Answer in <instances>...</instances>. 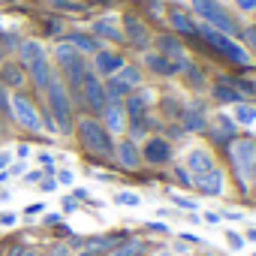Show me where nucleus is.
Here are the masks:
<instances>
[{
    "label": "nucleus",
    "mask_w": 256,
    "mask_h": 256,
    "mask_svg": "<svg viewBox=\"0 0 256 256\" xmlns=\"http://www.w3.org/2000/svg\"><path fill=\"white\" fill-rule=\"evenodd\" d=\"M78 139H82L84 151H90V154H96V157H112V154H114V145H112L108 130H106L100 120H94V118H84V120L78 124Z\"/></svg>",
    "instance_id": "1"
},
{
    "label": "nucleus",
    "mask_w": 256,
    "mask_h": 256,
    "mask_svg": "<svg viewBox=\"0 0 256 256\" xmlns=\"http://www.w3.org/2000/svg\"><path fill=\"white\" fill-rule=\"evenodd\" d=\"M46 94H48V102H52V114H54V124H58V133H70L72 130V106H70V94L64 88L60 78H48L46 84Z\"/></svg>",
    "instance_id": "2"
},
{
    "label": "nucleus",
    "mask_w": 256,
    "mask_h": 256,
    "mask_svg": "<svg viewBox=\"0 0 256 256\" xmlns=\"http://www.w3.org/2000/svg\"><path fill=\"white\" fill-rule=\"evenodd\" d=\"M18 54H22L24 66L30 70L34 82H36L40 88H46V84H48V78H52V70H48V58H46L42 42H36V40H24V42L18 46Z\"/></svg>",
    "instance_id": "3"
},
{
    "label": "nucleus",
    "mask_w": 256,
    "mask_h": 256,
    "mask_svg": "<svg viewBox=\"0 0 256 256\" xmlns=\"http://www.w3.org/2000/svg\"><path fill=\"white\" fill-rule=\"evenodd\" d=\"M199 36H202L211 48H217L220 54H226L232 64H238V66H247V64H250V52H247L244 46H238L232 36H223L220 30H214V28H208V24L199 28Z\"/></svg>",
    "instance_id": "4"
},
{
    "label": "nucleus",
    "mask_w": 256,
    "mask_h": 256,
    "mask_svg": "<svg viewBox=\"0 0 256 256\" xmlns=\"http://www.w3.org/2000/svg\"><path fill=\"white\" fill-rule=\"evenodd\" d=\"M232 163L238 169V181H256V142L253 139H235L232 142Z\"/></svg>",
    "instance_id": "5"
},
{
    "label": "nucleus",
    "mask_w": 256,
    "mask_h": 256,
    "mask_svg": "<svg viewBox=\"0 0 256 256\" xmlns=\"http://www.w3.org/2000/svg\"><path fill=\"white\" fill-rule=\"evenodd\" d=\"M58 64H60V70L66 72V78H70V84H76V88H82V82H84V76H88V64H84V54L82 52H76L70 42H58Z\"/></svg>",
    "instance_id": "6"
},
{
    "label": "nucleus",
    "mask_w": 256,
    "mask_h": 256,
    "mask_svg": "<svg viewBox=\"0 0 256 256\" xmlns=\"http://www.w3.org/2000/svg\"><path fill=\"white\" fill-rule=\"evenodd\" d=\"M82 100H84V106L94 108V112H102V108L108 106V100H106V88H102V82H100L94 72H88L84 82H82Z\"/></svg>",
    "instance_id": "7"
},
{
    "label": "nucleus",
    "mask_w": 256,
    "mask_h": 256,
    "mask_svg": "<svg viewBox=\"0 0 256 256\" xmlns=\"http://www.w3.org/2000/svg\"><path fill=\"white\" fill-rule=\"evenodd\" d=\"M12 114H16V120H18L22 126H28V130H34V133L42 126L40 112H36V106H34L28 96H16V100H12Z\"/></svg>",
    "instance_id": "8"
},
{
    "label": "nucleus",
    "mask_w": 256,
    "mask_h": 256,
    "mask_svg": "<svg viewBox=\"0 0 256 256\" xmlns=\"http://www.w3.org/2000/svg\"><path fill=\"white\" fill-rule=\"evenodd\" d=\"M145 60H148V66H151L157 76H163V78L178 76V72L184 70V64H187V60H172V58H166V54H148Z\"/></svg>",
    "instance_id": "9"
},
{
    "label": "nucleus",
    "mask_w": 256,
    "mask_h": 256,
    "mask_svg": "<svg viewBox=\"0 0 256 256\" xmlns=\"http://www.w3.org/2000/svg\"><path fill=\"white\" fill-rule=\"evenodd\" d=\"M187 166H190L193 178H199V175L211 172L217 163H214V157H211V151H208V148H193V151L187 154Z\"/></svg>",
    "instance_id": "10"
},
{
    "label": "nucleus",
    "mask_w": 256,
    "mask_h": 256,
    "mask_svg": "<svg viewBox=\"0 0 256 256\" xmlns=\"http://www.w3.org/2000/svg\"><path fill=\"white\" fill-rule=\"evenodd\" d=\"M145 160L154 163V166L169 163V160H172V145H169L166 139H151V142H145Z\"/></svg>",
    "instance_id": "11"
},
{
    "label": "nucleus",
    "mask_w": 256,
    "mask_h": 256,
    "mask_svg": "<svg viewBox=\"0 0 256 256\" xmlns=\"http://www.w3.org/2000/svg\"><path fill=\"white\" fill-rule=\"evenodd\" d=\"M193 184L205 193V196H220L223 193V172L214 166L211 172H205V175H199V178H193Z\"/></svg>",
    "instance_id": "12"
},
{
    "label": "nucleus",
    "mask_w": 256,
    "mask_h": 256,
    "mask_svg": "<svg viewBox=\"0 0 256 256\" xmlns=\"http://www.w3.org/2000/svg\"><path fill=\"white\" fill-rule=\"evenodd\" d=\"M102 118H106V130L108 133H124V126H126V112L120 102H108L102 108Z\"/></svg>",
    "instance_id": "13"
},
{
    "label": "nucleus",
    "mask_w": 256,
    "mask_h": 256,
    "mask_svg": "<svg viewBox=\"0 0 256 256\" xmlns=\"http://www.w3.org/2000/svg\"><path fill=\"white\" fill-rule=\"evenodd\" d=\"M120 66H124V58L120 54H114V52H96V72L100 76L112 78L114 72H120Z\"/></svg>",
    "instance_id": "14"
},
{
    "label": "nucleus",
    "mask_w": 256,
    "mask_h": 256,
    "mask_svg": "<svg viewBox=\"0 0 256 256\" xmlns=\"http://www.w3.org/2000/svg\"><path fill=\"white\" fill-rule=\"evenodd\" d=\"M169 24H172V30H178V34H184V36L199 34V24L193 22V16H187V12H181V10H172V12H169Z\"/></svg>",
    "instance_id": "15"
},
{
    "label": "nucleus",
    "mask_w": 256,
    "mask_h": 256,
    "mask_svg": "<svg viewBox=\"0 0 256 256\" xmlns=\"http://www.w3.org/2000/svg\"><path fill=\"white\" fill-rule=\"evenodd\" d=\"M211 96H214L217 102H223V106H238V102H244V96H241V94H238L226 78H223L220 84H214V88H211Z\"/></svg>",
    "instance_id": "16"
},
{
    "label": "nucleus",
    "mask_w": 256,
    "mask_h": 256,
    "mask_svg": "<svg viewBox=\"0 0 256 256\" xmlns=\"http://www.w3.org/2000/svg\"><path fill=\"white\" fill-rule=\"evenodd\" d=\"M118 160H120V166L124 169H139V163H142V154H139V148L126 139V142H120L118 145Z\"/></svg>",
    "instance_id": "17"
},
{
    "label": "nucleus",
    "mask_w": 256,
    "mask_h": 256,
    "mask_svg": "<svg viewBox=\"0 0 256 256\" xmlns=\"http://www.w3.org/2000/svg\"><path fill=\"white\" fill-rule=\"evenodd\" d=\"M148 102H151V94L145 90V94H133L130 100H126V114H130L133 120H139V118H145V112H148Z\"/></svg>",
    "instance_id": "18"
},
{
    "label": "nucleus",
    "mask_w": 256,
    "mask_h": 256,
    "mask_svg": "<svg viewBox=\"0 0 256 256\" xmlns=\"http://www.w3.org/2000/svg\"><path fill=\"white\" fill-rule=\"evenodd\" d=\"M76 52H82V54H96L100 52V46H96V40L94 36H88V34H70V40H66Z\"/></svg>",
    "instance_id": "19"
},
{
    "label": "nucleus",
    "mask_w": 256,
    "mask_h": 256,
    "mask_svg": "<svg viewBox=\"0 0 256 256\" xmlns=\"http://www.w3.org/2000/svg\"><path fill=\"white\" fill-rule=\"evenodd\" d=\"M114 78H120L126 88L133 90V88H139V84H142V70H139V66H126V64H124V66H120V72H114Z\"/></svg>",
    "instance_id": "20"
},
{
    "label": "nucleus",
    "mask_w": 256,
    "mask_h": 256,
    "mask_svg": "<svg viewBox=\"0 0 256 256\" xmlns=\"http://www.w3.org/2000/svg\"><path fill=\"white\" fill-rule=\"evenodd\" d=\"M157 46H160V52H163L166 58H172V60H184V48H181L178 40H172V36H160Z\"/></svg>",
    "instance_id": "21"
},
{
    "label": "nucleus",
    "mask_w": 256,
    "mask_h": 256,
    "mask_svg": "<svg viewBox=\"0 0 256 256\" xmlns=\"http://www.w3.org/2000/svg\"><path fill=\"white\" fill-rule=\"evenodd\" d=\"M126 94H130V88H126L120 78H114V76H112V78H108V84H106V100H108V102H120Z\"/></svg>",
    "instance_id": "22"
},
{
    "label": "nucleus",
    "mask_w": 256,
    "mask_h": 256,
    "mask_svg": "<svg viewBox=\"0 0 256 256\" xmlns=\"http://www.w3.org/2000/svg\"><path fill=\"white\" fill-rule=\"evenodd\" d=\"M94 34H96V36H102V40H112V42H120V40H124V34L114 28V22H106V18L94 24Z\"/></svg>",
    "instance_id": "23"
},
{
    "label": "nucleus",
    "mask_w": 256,
    "mask_h": 256,
    "mask_svg": "<svg viewBox=\"0 0 256 256\" xmlns=\"http://www.w3.org/2000/svg\"><path fill=\"white\" fill-rule=\"evenodd\" d=\"M235 124H241V126H253V124H256V108H253L247 100L235 106Z\"/></svg>",
    "instance_id": "24"
},
{
    "label": "nucleus",
    "mask_w": 256,
    "mask_h": 256,
    "mask_svg": "<svg viewBox=\"0 0 256 256\" xmlns=\"http://www.w3.org/2000/svg\"><path fill=\"white\" fill-rule=\"evenodd\" d=\"M126 30H130V40L142 48L145 42H148V30L142 28V22L139 18H133V16H126Z\"/></svg>",
    "instance_id": "25"
},
{
    "label": "nucleus",
    "mask_w": 256,
    "mask_h": 256,
    "mask_svg": "<svg viewBox=\"0 0 256 256\" xmlns=\"http://www.w3.org/2000/svg\"><path fill=\"white\" fill-rule=\"evenodd\" d=\"M184 130H205V114L199 108H187L184 112Z\"/></svg>",
    "instance_id": "26"
},
{
    "label": "nucleus",
    "mask_w": 256,
    "mask_h": 256,
    "mask_svg": "<svg viewBox=\"0 0 256 256\" xmlns=\"http://www.w3.org/2000/svg\"><path fill=\"white\" fill-rule=\"evenodd\" d=\"M142 253H145V244L142 241H126L118 250H112V256H142Z\"/></svg>",
    "instance_id": "27"
},
{
    "label": "nucleus",
    "mask_w": 256,
    "mask_h": 256,
    "mask_svg": "<svg viewBox=\"0 0 256 256\" xmlns=\"http://www.w3.org/2000/svg\"><path fill=\"white\" fill-rule=\"evenodd\" d=\"M190 6H193V12H196L199 18H208L220 4H217V0H190Z\"/></svg>",
    "instance_id": "28"
},
{
    "label": "nucleus",
    "mask_w": 256,
    "mask_h": 256,
    "mask_svg": "<svg viewBox=\"0 0 256 256\" xmlns=\"http://www.w3.org/2000/svg\"><path fill=\"white\" fill-rule=\"evenodd\" d=\"M4 82H6V84H12V88H18V84L24 82V76H22V70H18V66H4Z\"/></svg>",
    "instance_id": "29"
},
{
    "label": "nucleus",
    "mask_w": 256,
    "mask_h": 256,
    "mask_svg": "<svg viewBox=\"0 0 256 256\" xmlns=\"http://www.w3.org/2000/svg\"><path fill=\"white\" fill-rule=\"evenodd\" d=\"M114 202H118V205H130V208L142 205V199H139L136 193H118V196H114Z\"/></svg>",
    "instance_id": "30"
},
{
    "label": "nucleus",
    "mask_w": 256,
    "mask_h": 256,
    "mask_svg": "<svg viewBox=\"0 0 256 256\" xmlns=\"http://www.w3.org/2000/svg\"><path fill=\"white\" fill-rule=\"evenodd\" d=\"M184 72L190 76V78H187L190 84H196V88H202V84H205V82H202V72H199L196 66H190V64H184Z\"/></svg>",
    "instance_id": "31"
},
{
    "label": "nucleus",
    "mask_w": 256,
    "mask_h": 256,
    "mask_svg": "<svg viewBox=\"0 0 256 256\" xmlns=\"http://www.w3.org/2000/svg\"><path fill=\"white\" fill-rule=\"evenodd\" d=\"M226 241H229L232 250H241V247H244V238H241L238 232H226Z\"/></svg>",
    "instance_id": "32"
},
{
    "label": "nucleus",
    "mask_w": 256,
    "mask_h": 256,
    "mask_svg": "<svg viewBox=\"0 0 256 256\" xmlns=\"http://www.w3.org/2000/svg\"><path fill=\"white\" fill-rule=\"evenodd\" d=\"M172 202H175V205H181V208H187V211H196V202H193V199H184V196H172Z\"/></svg>",
    "instance_id": "33"
},
{
    "label": "nucleus",
    "mask_w": 256,
    "mask_h": 256,
    "mask_svg": "<svg viewBox=\"0 0 256 256\" xmlns=\"http://www.w3.org/2000/svg\"><path fill=\"white\" fill-rule=\"evenodd\" d=\"M0 108H4V112H12V102H10V96H6V90H4V84H0Z\"/></svg>",
    "instance_id": "34"
},
{
    "label": "nucleus",
    "mask_w": 256,
    "mask_h": 256,
    "mask_svg": "<svg viewBox=\"0 0 256 256\" xmlns=\"http://www.w3.org/2000/svg\"><path fill=\"white\" fill-rule=\"evenodd\" d=\"M241 6V12H256V0H235Z\"/></svg>",
    "instance_id": "35"
},
{
    "label": "nucleus",
    "mask_w": 256,
    "mask_h": 256,
    "mask_svg": "<svg viewBox=\"0 0 256 256\" xmlns=\"http://www.w3.org/2000/svg\"><path fill=\"white\" fill-rule=\"evenodd\" d=\"M4 46L16 48V46H18V36H16V34H4Z\"/></svg>",
    "instance_id": "36"
},
{
    "label": "nucleus",
    "mask_w": 256,
    "mask_h": 256,
    "mask_svg": "<svg viewBox=\"0 0 256 256\" xmlns=\"http://www.w3.org/2000/svg\"><path fill=\"white\" fill-rule=\"evenodd\" d=\"M241 34H244V36L253 42V52H256V28H247V30H241Z\"/></svg>",
    "instance_id": "37"
},
{
    "label": "nucleus",
    "mask_w": 256,
    "mask_h": 256,
    "mask_svg": "<svg viewBox=\"0 0 256 256\" xmlns=\"http://www.w3.org/2000/svg\"><path fill=\"white\" fill-rule=\"evenodd\" d=\"M16 220H18L16 214H4V217H0V223H4V226H16Z\"/></svg>",
    "instance_id": "38"
},
{
    "label": "nucleus",
    "mask_w": 256,
    "mask_h": 256,
    "mask_svg": "<svg viewBox=\"0 0 256 256\" xmlns=\"http://www.w3.org/2000/svg\"><path fill=\"white\" fill-rule=\"evenodd\" d=\"M58 181H60V184H72V172H60Z\"/></svg>",
    "instance_id": "39"
},
{
    "label": "nucleus",
    "mask_w": 256,
    "mask_h": 256,
    "mask_svg": "<svg viewBox=\"0 0 256 256\" xmlns=\"http://www.w3.org/2000/svg\"><path fill=\"white\" fill-rule=\"evenodd\" d=\"M205 223H214V226H217V223H220V214H214V211H208V214H205Z\"/></svg>",
    "instance_id": "40"
},
{
    "label": "nucleus",
    "mask_w": 256,
    "mask_h": 256,
    "mask_svg": "<svg viewBox=\"0 0 256 256\" xmlns=\"http://www.w3.org/2000/svg\"><path fill=\"white\" fill-rule=\"evenodd\" d=\"M40 163H42V166H52V163H54V157H52V154H40Z\"/></svg>",
    "instance_id": "41"
},
{
    "label": "nucleus",
    "mask_w": 256,
    "mask_h": 256,
    "mask_svg": "<svg viewBox=\"0 0 256 256\" xmlns=\"http://www.w3.org/2000/svg\"><path fill=\"white\" fill-rule=\"evenodd\" d=\"M22 172H24V166H22V163H16V166H12V169H10V172H6V175H10V178H12V175H22Z\"/></svg>",
    "instance_id": "42"
},
{
    "label": "nucleus",
    "mask_w": 256,
    "mask_h": 256,
    "mask_svg": "<svg viewBox=\"0 0 256 256\" xmlns=\"http://www.w3.org/2000/svg\"><path fill=\"white\" fill-rule=\"evenodd\" d=\"M16 256H36V250H30V247H22V250H16Z\"/></svg>",
    "instance_id": "43"
},
{
    "label": "nucleus",
    "mask_w": 256,
    "mask_h": 256,
    "mask_svg": "<svg viewBox=\"0 0 256 256\" xmlns=\"http://www.w3.org/2000/svg\"><path fill=\"white\" fill-rule=\"evenodd\" d=\"M28 214H30V217H36V214H42V205H30V208H28Z\"/></svg>",
    "instance_id": "44"
},
{
    "label": "nucleus",
    "mask_w": 256,
    "mask_h": 256,
    "mask_svg": "<svg viewBox=\"0 0 256 256\" xmlns=\"http://www.w3.org/2000/svg\"><path fill=\"white\" fill-rule=\"evenodd\" d=\"M6 163H10V154H0V169H4Z\"/></svg>",
    "instance_id": "45"
},
{
    "label": "nucleus",
    "mask_w": 256,
    "mask_h": 256,
    "mask_svg": "<svg viewBox=\"0 0 256 256\" xmlns=\"http://www.w3.org/2000/svg\"><path fill=\"white\" fill-rule=\"evenodd\" d=\"M247 238H250V241H256V229H250V232H247Z\"/></svg>",
    "instance_id": "46"
},
{
    "label": "nucleus",
    "mask_w": 256,
    "mask_h": 256,
    "mask_svg": "<svg viewBox=\"0 0 256 256\" xmlns=\"http://www.w3.org/2000/svg\"><path fill=\"white\" fill-rule=\"evenodd\" d=\"M78 256H94V253H78Z\"/></svg>",
    "instance_id": "47"
},
{
    "label": "nucleus",
    "mask_w": 256,
    "mask_h": 256,
    "mask_svg": "<svg viewBox=\"0 0 256 256\" xmlns=\"http://www.w3.org/2000/svg\"><path fill=\"white\" fill-rule=\"evenodd\" d=\"M0 58H4V48H0Z\"/></svg>",
    "instance_id": "48"
}]
</instances>
